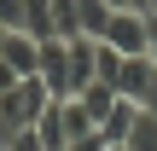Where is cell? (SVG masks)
<instances>
[{
	"label": "cell",
	"instance_id": "18",
	"mask_svg": "<svg viewBox=\"0 0 157 151\" xmlns=\"http://www.w3.org/2000/svg\"><path fill=\"white\" fill-rule=\"evenodd\" d=\"M151 12H157V0H151Z\"/></svg>",
	"mask_w": 157,
	"mask_h": 151
},
{
	"label": "cell",
	"instance_id": "6",
	"mask_svg": "<svg viewBox=\"0 0 157 151\" xmlns=\"http://www.w3.org/2000/svg\"><path fill=\"white\" fill-rule=\"evenodd\" d=\"M0 58H6L17 76H41V41H35L29 29H12L6 47H0Z\"/></svg>",
	"mask_w": 157,
	"mask_h": 151
},
{
	"label": "cell",
	"instance_id": "13",
	"mask_svg": "<svg viewBox=\"0 0 157 151\" xmlns=\"http://www.w3.org/2000/svg\"><path fill=\"white\" fill-rule=\"evenodd\" d=\"M70 151H111V140H105V134H87V140H76Z\"/></svg>",
	"mask_w": 157,
	"mask_h": 151
},
{
	"label": "cell",
	"instance_id": "15",
	"mask_svg": "<svg viewBox=\"0 0 157 151\" xmlns=\"http://www.w3.org/2000/svg\"><path fill=\"white\" fill-rule=\"evenodd\" d=\"M128 6H134V12H151V0H128Z\"/></svg>",
	"mask_w": 157,
	"mask_h": 151
},
{
	"label": "cell",
	"instance_id": "1",
	"mask_svg": "<svg viewBox=\"0 0 157 151\" xmlns=\"http://www.w3.org/2000/svg\"><path fill=\"white\" fill-rule=\"evenodd\" d=\"M47 105H52V93H47V81L41 76H23L6 99H0V134L12 140V134H23V128H35L41 116H47ZM0 140V145H6Z\"/></svg>",
	"mask_w": 157,
	"mask_h": 151
},
{
	"label": "cell",
	"instance_id": "10",
	"mask_svg": "<svg viewBox=\"0 0 157 151\" xmlns=\"http://www.w3.org/2000/svg\"><path fill=\"white\" fill-rule=\"evenodd\" d=\"M23 29H29L35 41H58V29H52V0H23Z\"/></svg>",
	"mask_w": 157,
	"mask_h": 151
},
{
	"label": "cell",
	"instance_id": "12",
	"mask_svg": "<svg viewBox=\"0 0 157 151\" xmlns=\"http://www.w3.org/2000/svg\"><path fill=\"white\" fill-rule=\"evenodd\" d=\"M17 81H23V76H17V70H12V64H6V58H0V99H6V93H12V87H17Z\"/></svg>",
	"mask_w": 157,
	"mask_h": 151
},
{
	"label": "cell",
	"instance_id": "16",
	"mask_svg": "<svg viewBox=\"0 0 157 151\" xmlns=\"http://www.w3.org/2000/svg\"><path fill=\"white\" fill-rule=\"evenodd\" d=\"M111 6H117V12H122V6H128V0H111ZM128 12H134V6H128Z\"/></svg>",
	"mask_w": 157,
	"mask_h": 151
},
{
	"label": "cell",
	"instance_id": "9",
	"mask_svg": "<svg viewBox=\"0 0 157 151\" xmlns=\"http://www.w3.org/2000/svg\"><path fill=\"white\" fill-rule=\"evenodd\" d=\"M134 122H140V105H128V99H122V105H117V111H111V116L99 122V134H105L111 145H128V134H134Z\"/></svg>",
	"mask_w": 157,
	"mask_h": 151
},
{
	"label": "cell",
	"instance_id": "4",
	"mask_svg": "<svg viewBox=\"0 0 157 151\" xmlns=\"http://www.w3.org/2000/svg\"><path fill=\"white\" fill-rule=\"evenodd\" d=\"M151 81H157V64H151V58H122V70H117V81H111V87H117L128 105H146Z\"/></svg>",
	"mask_w": 157,
	"mask_h": 151
},
{
	"label": "cell",
	"instance_id": "2",
	"mask_svg": "<svg viewBox=\"0 0 157 151\" xmlns=\"http://www.w3.org/2000/svg\"><path fill=\"white\" fill-rule=\"evenodd\" d=\"M99 47H111V52H122V58H146L151 52V29H146V12H111V23H105V35H99Z\"/></svg>",
	"mask_w": 157,
	"mask_h": 151
},
{
	"label": "cell",
	"instance_id": "8",
	"mask_svg": "<svg viewBox=\"0 0 157 151\" xmlns=\"http://www.w3.org/2000/svg\"><path fill=\"white\" fill-rule=\"evenodd\" d=\"M35 134H41V145H47V151H70V128H64V99H52V105H47V116L35 122Z\"/></svg>",
	"mask_w": 157,
	"mask_h": 151
},
{
	"label": "cell",
	"instance_id": "7",
	"mask_svg": "<svg viewBox=\"0 0 157 151\" xmlns=\"http://www.w3.org/2000/svg\"><path fill=\"white\" fill-rule=\"evenodd\" d=\"M76 105H82V111H87L93 122H105V116H111V111L122 105V93H117L111 81H93V87H82V93H76Z\"/></svg>",
	"mask_w": 157,
	"mask_h": 151
},
{
	"label": "cell",
	"instance_id": "17",
	"mask_svg": "<svg viewBox=\"0 0 157 151\" xmlns=\"http://www.w3.org/2000/svg\"><path fill=\"white\" fill-rule=\"evenodd\" d=\"M111 151H128V145H111Z\"/></svg>",
	"mask_w": 157,
	"mask_h": 151
},
{
	"label": "cell",
	"instance_id": "14",
	"mask_svg": "<svg viewBox=\"0 0 157 151\" xmlns=\"http://www.w3.org/2000/svg\"><path fill=\"white\" fill-rule=\"evenodd\" d=\"M146 29H151V52H146V58L157 64V12H146Z\"/></svg>",
	"mask_w": 157,
	"mask_h": 151
},
{
	"label": "cell",
	"instance_id": "5",
	"mask_svg": "<svg viewBox=\"0 0 157 151\" xmlns=\"http://www.w3.org/2000/svg\"><path fill=\"white\" fill-rule=\"evenodd\" d=\"M93 81H99V41L76 35V41H70V99H76L82 87H93Z\"/></svg>",
	"mask_w": 157,
	"mask_h": 151
},
{
	"label": "cell",
	"instance_id": "11",
	"mask_svg": "<svg viewBox=\"0 0 157 151\" xmlns=\"http://www.w3.org/2000/svg\"><path fill=\"white\" fill-rule=\"evenodd\" d=\"M0 29H23V0H0Z\"/></svg>",
	"mask_w": 157,
	"mask_h": 151
},
{
	"label": "cell",
	"instance_id": "3",
	"mask_svg": "<svg viewBox=\"0 0 157 151\" xmlns=\"http://www.w3.org/2000/svg\"><path fill=\"white\" fill-rule=\"evenodd\" d=\"M41 81L52 99H70V41H41Z\"/></svg>",
	"mask_w": 157,
	"mask_h": 151
}]
</instances>
